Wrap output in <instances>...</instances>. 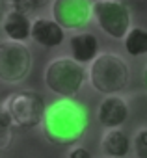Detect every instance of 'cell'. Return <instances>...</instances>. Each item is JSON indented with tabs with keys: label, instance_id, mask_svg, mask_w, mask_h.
Returning a JSON list of instances; mask_svg holds the SVG:
<instances>
[{
	"label": "cell",
	"instance_id": "6",
	"mask_svg": "<svg viewBox=\"0 0 147 158\" xmlns=\"http://www.w3.org/2000/svg\"><path fill=\"white\" fill-rule=\"evenodd\" d=\"M91 13L101 30L112 39H123L132 28L130 8L123 0H101L93 2Z\"/></svg>",
	"mask_w": 147,
	"mask_h": 158
},
{
	"label": "cell",
	"instance_id": "4",
	"mask_svg": "<svg viewBox=\"0 0 147 158\" xmlns=\"http://www.w3.org/2000/svg\"><path fill=\"white\" fill-rule=\"evenodd\" d=\"M45 108H47V104H45V99L41 93L32 91V89H21V91L11 93L2 102L0 110H4L10 115V119L15 127L34 128V127L41 125Z\"/></svg>",
	"mask_w": 147,
	"mask_h": 158
},
{
	"label": "cell",
	"instance_id": "9",
	"mask_svg": "<svg viewBox=\"0 0 147 158\" xmlns=\"http://www.w3.org/2000/svg\"><path fill=\"white\" fill-rule=\"evenodd\" d=\"M30 39L34 43H37L39 47L50 50V48H58L63 41H65V30L48 17H37L32 21V32H30Z\"/></svg>",
	"mask_w": 147,
	"mask_h": 158
},
{
	"label": "cell",
	"instance_id": "12",
	"mask_svg": "<svg viewBox=\"0 0 147 158\" xmlns=\"http://www.w3.org/2000/svg\"><path fill=\"white\" fill-rule=\"evenodd\" d=\"M101 147L108 158H127L132 151V141L121 128H112L104 132Z\"/></svg>",
	"mask_w": 147,
	"mask_h": 158
},
{
	"label": "cell",
	"instance_id": "10",
	"mask_svg": "<svg viewBox=\"0 0 147 158\" xmlns=\"http://www.w3.org/2000/svg\"><path fill=\"white\" fill-rule=\"evenodd\" d=\"M69 52L71 58L80 65H90L101 52H99V39L91 32H78L69 39Z\"/></svg>",
	"mask_w": 147,
	"mask_h": 158
},
{
	"label": "cell",
	"instance_id": "20",
	"mask_svg": "<svg viewBox=\"0 0 147 158\" xmlns=\"http://www.w3.org/2000/svg\"><path fill=\"white\" fill-rule=\"evenodd\" d=\"M0 108H2V102H0Z\"/></svg>",
	"mask_w": 147,
	"mask_h": 158
},
{
	"label": "cell",
	"instance_id": "15",
	"mask_svg": "<svg viewBox=\"0 0 147 158\" xmlns=\"http://www.w3.org/2000/svg\"><path fill=\"white\" fill-rule=\"evenodd\" d=\"M130 141L136 158H147V128H138Z\"/></svg>",
	"mask_w": 147,
	"mask_h": 158
},
{
	"label": "cell",
	"instance_id": "17",
	"mask_svg": "<svg viewBox=\"0 0 147 158\" xmlns=\"http://www.w3.org/2000/svg\"><path fill=\"white\" fill-rule=\"evenodd\" d=\"M67 158H93V156H91V152H90L86 147H80V145H77V147H73V149L69 151Z\"/></svg>",
	"mask_w": 147,
	"mask_h": 158
},
{
	"label": "cell",
	"instance_id": "14",
	"mask_svg": "<svg viewBox=\"0 0 147 158\" xmlns=\"http://www.w3.org/2000/svg\"><path fill=\"white\" fill-rule=\"evenodd\" d=\"M13 123L10 119V115L4 112V110H0V151H6L11 141H13Z\"/></svg>",
	"mask_w": 147,
	"mask_h": 158
},
{
	"label": "cell",
	"instance_id": "11",
	"mask_svg": "<svg viewBox=\"0 0 147 158\" xmlns=\"http://www.w3.org/2000/svg\"><path fill=\"white\" fill-rule=\"evenodd\" d=\"M2 32H4L6 39H10V41L26 43L30 39V32H32V21H30L28 13L23 10H15V8L8 10L2 19Z\"/></svg>",
	"mask_w": 147,
	"mask_h": 158
},
{
	"label": "cell",
	"instance_id": "1",
	"mask_svg": "<svg viewBox=\"0 0 147 158\" xmlns=\"http://www.w3.org/2000/svg\"><path fill=\"white\" fill-rule=\"evenodd\" d=\"M90 127L88 110L75 99H58L45 108L41 128L48 143L60 147L77 145Z\"/></svg>",
	"mask_w": 147,
	"mask_h": 158
},
{
	"label": "cell",
	"instance_id": "3",
	"mask_svg": "<svg viewBox=\"0 0 147 158\" xmlns=\"http://www.w3.org/2000/svg\"><path fill=\"white\" fill-rule=\"evenodd\" d=\"M43 80L60 99H75L88 80V71L71 56H60L45 67Z\"/></svg>",
	"mask_w": 147,
	"mask_h": 158
},
{
	"label": "cell",
	"instance_id": "8",
	"mask_svg": "<svg viewBox=\"0 0 147 158\" xmlns=\"http://www.w3.org/2000/svg\"><path fill=\"white\" fill-rule=\"evenodd\" d=\"M128 114H130L128 102L121 95H108L101 101V106L97 110V119L101 127L112 130V128H121L127 123Z\"/></svg>",
	"mask_w": 147,
	"mask_h": 158
},
{
	"label": "cell",
	"instance_id": "5",
	"mask_svg": "<svg viewBox=\"0 0 147 158\" xmlns=\"http://www.w3.org/2000/svg\"><path fill=\"white\" fill-rule=\"evenodd\" d=\"M32 52L26 43L4 39L0 41V80L19 84L32 71Z\"/></svg>",
	"mask_w": 147,
	"mask_h": 158
},
{
	"label": "cell",
	"instance_id": "18",
	"mask_svg": "<svg viewBox=\"0 0 147 158\" xmlns=\"http://www.w3.org/2000/svg\"><path fill=\"white\" fill-rule=\"evenodd\" d=\"M143 84H145V89H147V65L143 69Z\"/></svg>",
	"mask_w": 147,
	"mask_h": 158
},
{
	"label": "cell",
	"instance_id": "7",
	"mask_svg": "<svg viewBox=\"0 0 147 158\" xmlns=\"http://www.w3.org/2000/svg\"><path fill=\"white\" fill-rule=\"evenodd\" d=\"M91 0H52L50 19L63 30H82L93 19Z\"/></svg>",
	"mask_w": 147,
	"mask_h": 158
},
{
	"label": "cell",
	"instance_id": "2",
	"mask_svg": "<svg viewBox=\"0 0 147 158\" xmlns=\"http://www.w3.org/2000/svg\"><path fill=\"white\" fill-rule=\"evenodd\" d=\"M88 80L91 88L104 97L121 95L130 84V69L119 54L101 52L90 63Z\"/></svg>",
	"mask_w": 147,
	"mask_h": 158
},
{
	"label": "cell",
	"instance_id": "13",
	"mask_svg": "<svg viewBox=\"0 0 147 158\" xmlns=\"http://www.w3.org/2000/svg\"><path fill=\"white\" fill-rule=\"evenodd\" d=\"M125 52L132 58H140L147 54V30L141 26H132L123 37Z\"/></svg>",
	"mask_w": 147,
	"mask_h": 158
},
{
	"label": "cell",
	"instance_id": "16",
	"mask_svg": "<svg viewBox=\"0 0 147 158\" xmlns=\"http://www.w3.org/2000/svg\"><path fill=\"white\" fill-rule=\"evenodd\" d=\"M6 4H10L11 8H15V10H23V11H30L36 4H37V0H4Z\"/></svg>",
	"mask_w": 147,
	"mask_h": 158
},
{
	"label": "cell",
	"instance_id": "19",
	"mask_svg": "<svg viewBox=\"0 0 147 158\" xmlns=\"http://www.w3.org/2000/svg\"><path fill=\"white\" fill-rule=\"evenodd\" d=\"M95 2H101V0H95Z\"/></svg>",
	"mask_w": 147,
	"mask_h": 158
}]
</instances>
